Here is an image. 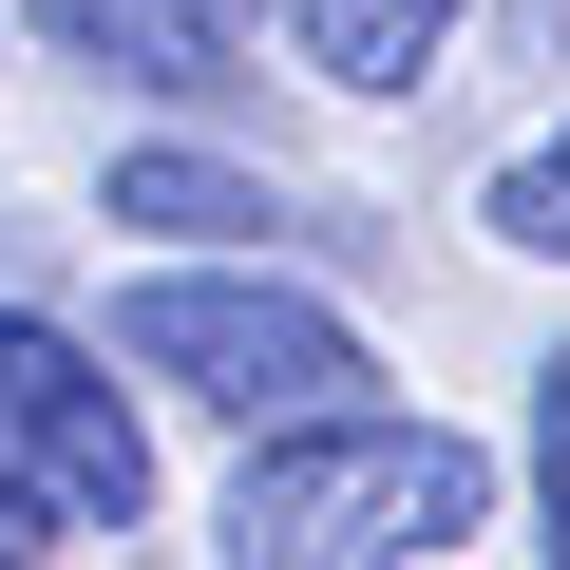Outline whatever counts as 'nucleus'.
<instances>
[{"label": "nucleus", "instance_id": "1", "mask_svg": "<svg viewBox=\"0 0 570 570\" xmlns=\"http://www.w3.org/2000/svg\"><path fill=\"white\" fill-rule=\"evenodd\" d=\"M475 532H494V456L438 438V419H381V400L247 419V475H228V551L247 570H438Z\"/></svg>", "mask_w": 570, "mask_h": 570}, {"label": "nucleus", "instance_id": "2", "mask_svg": "<svg viewBox=\"0 0 570 570\" xmlns=\"http://www.w3.org/2000/svg\"><path fill=\"white\" fill-rule=\"evenodd\" d=\"M115 362L171 381V400H209V419H324V400L381 381L362 324L305 305V285H266V266H153V285H115Z\"/></svg>", "mask_w": 570, "mask_h": 570}, {"label": "nucleus", "instance_id": "3", "mask_svg": "<svg viewBox=\"0 0 570 570\" xmlns=\"http://www.w3.org/2000/svg\"><path fill=\"white\" fill-rule=\"evenodd\" d=\"M0 475H20L58 532H134V513H153V438H134L115 362L58 343L39 305H0Z\"/></svg>", "mask_w": 570, "mask_h": 570}, {"label": "nucleus", "instance_id": "4", "mask_svg": "<svg viewBox=\"0 0 570 570\" xmlns=\"http://www.w3.org/2000/svg\"><path fill=\"white\" fill-rule=\"evenodd\" d=\"M115 228H171V247H285L305 190H266L228 153H115Z\"/></svg>", "mask_w": 570, "mask_h": 570}, {"label": "nucleus", "instance_id": "5", "mask_svg": "<svg viewBox=\"0 0 570 570\" xmlns=\"http://www.w3.org/2000/svg\"><path fill=\"white\" fill-rule=\"evenodd\" d=\"M456 20H475V0H285V39H305L324 96H419L456 58Z\"/></svg>", "mask_w": 570, "mask_h": 570}, {"label": "nucleus", "instance_id": "6", "mask_svg": "<svg viewBox=\"0 0 570 570\" xmlns=\"http://www.w3.org/2000/svg\"><path fill=\"white\" fill-rule=\"evenodd\" d=\"M39 39H77L153 96H228V0H39Z\"/></svg>", "mask_w": 570, "mask_h": 570}, {"label": "nucleus", "instance_id": "7", "mask_svg": "<svg viewBox=\"0 0 570 570\" xmlns=\"http://www.w3.org/2000/svg\"><path fill=\"white\" fill-rule=\"evenodd\" d=\"M475 228H494V247H532V266H570V134H532V153L475 190Z\"/></svg>", "mask_w": 570, "mask_h": 570}, {"label": "nucleus", "instance_id": "8", "mask_svg": "<svg viewBox=\"0 0 570 570\" xmlns=\"http://www.w3.org/2000/svg\"><path fill=\"white\" fill-rule=\"evenodd\" d=\"M532 513H551V551H570V343L532 362Z\"/></svg>", "mask_w": 570, "mask_h": 570}, {"label": "nucleus", "instance_id": "9", "mask_svg": "<svg viewBox=\"0 0 570 570\" xmlns=\"http://www.w3.org/2000/svg\"><path fill=\"white\" fill-rule=\"evenodd\" d=\"M20 551H77V532H58V513H39L20 475H0V570H20Z\"/></svg>", "mask_w": 570, "mask_h": 570}]
</instances>
